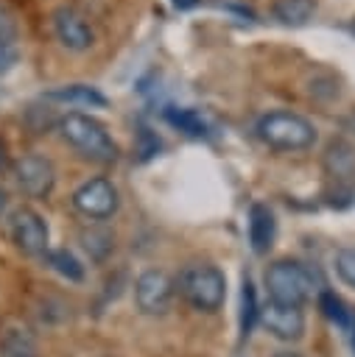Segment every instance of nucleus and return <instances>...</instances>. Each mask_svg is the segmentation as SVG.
<instances>
[{"label": "nucleus", "instance_id": "obj_1", "mask_svg": "<svg viewBox=\"0 0 355 357\" xmlns=\"http://www.w3.org/2000/svg\"><path fill=\"white\" fill-rule=\"evenodd\" d=\"M56 128H59L61 139L89 162L109 165V162H117V156H120V148H117L115 137L106 131V126L98 117H92L87 112L61 114Z\"/></svg>", "mask_w": 355, "mask_h": 357}, {"label": "nucleus", "instance_id": "obj_2", "mask_svg": "<svg viewBox=\"0 0 355 357\" xmlns=\"http://www.w3.org/2000/svg\"><path fill=\"white\" fill-rule=\"evenodd\" d=\"M257 137L274 148V151H285V153H296V151H307L316 142V126L299 114V112H288V109H274L266 112L257 126H254Z\"/></svg>", "mask_w": 355, "mask_h": 357}, {"label": "nucleus", "instance_id": "obj_3", "mask_svg": "<svg viewBox=\"0 0 355 357\" xmlns=\"http://www.w3.org/2000/svg\"><path fill=\"white\" fill-rule=\"evenodd\" d=\"M176 290L196 312H218L226 301V276L210 262H193L179 271Z\"/></svg>", "mask_w": 355, "mask_h": 357}, {"label": "nucleus", "instance_id": "obj_4", "mask_svg": "<svg viewBox=\"0 0 355 357\" xmlns=\"http://www.w3.org/2000/svg\"><path fill=\"white\" fill-rule=\"evenodd\" d=\"M266 290L268 301L277 304H291V307H305L316 296V273L299 262V259H277L266 268Z\"/></svg>", "mask_w": 355, "mask_h": 357}, {"label": "nucleus", "instance_id": "obj_5", "mask_svg": "<svg viewBox=\"0 0 355 357\" xmlns=\"http://www.w3.org/2000/svg\"><path fill=\"white\" fill-rule=\"evenodd\" d=\"M73 209L78 215H84L87 220H106L117 212L120 206V192L115 187L112 178L106 176H92L87 181H81L73 190Z\"/></svg>", "mask_w": 355, "mask_h": 357}, {"label": "nucleus", "instance_id": "obj_6", "mask_svg": "<svg viewBox=\"0 0 355 357\" xmlns=\"http://www.w3.org/2000/svg\"><path fill=\"white\" fill-rule=\"evenodd\" d=\"M176 296V279L159 268H148L134 282V304L143 315H165Z\"/></svg>", "mask_w": 355, "mask_h": 357}, {"label": "nucleus", "instance_id": "obj_7", "mask_svg": "<svg viewBox=\"0 0 355 357\" xmlns=\"http://www.w3.org/2000/svg\"><path fill=\"white\" fill-rule=\"evenodd\" d=\"M50 25H53V33H56L59 45L70 53H84L95 45L92 22L73 6H56L53 14H50Z\"/></svg>", "mask_w": 355, "mask_h": 357}, {"label": "nucleus", "instance_id": "obj_8", "mask_svg": "<svg viewBox=\"0 0 355 357\" xmlns=\"http://www.w3.org/2000/svg\"><path fill=\"white\" fill-rule=\"evenodd\" d=\"M11 240L28 257H45L50 251V229H48L45 218L31 206L14 209V215H11Z\"/></svg>", "mask_w": 355, "mask_h": 357}, {"label": "nucleus", "instance_id": "obj_9", "mask_svg": "<svg viewBox=\"0 0 355 357\" xmlns=\"http://www.w3.org/2000/svg\"><path fill=\"white\" fill-rule=\"evenodd\" d=\"M14 181L31 198H48L56 187V167L48 156L25 153L14 162Z\"/></svg>", "mask_w": 355, "mask_h": 357}, {"label": "nucleus", "instance_id": "obj_10", "mask_svg": "<svg viewBox=\"0 0 355 357\" xmlns=\"http://www.w3.org/2000/svg\"><path fill=\"white\" fill-rule=\"evenodd\" d=\"M260 324L277 340H299L305 335V312H302V307L268 301V304L260 307Z\"/></svg>", "mask_w": 355, "mask_h": 357}, {"label": "nucleus", "instance_id": "obj_11", "mask_svg": "<svg viewBox=\"0 0 355 357\" xmlns=\"http://www.w3.org/2000/svg\"><path fill=\"white\" fill-rule=\"evenodd\" d=\"M274 229H277V223H274L271 209L263 206V204H254V206L249 209V240H252L254 254H266V251L271 248V243H274Z\"/></svg>", "mask_w": 355, "mask_h": 357}, {"label": "nucleus", "instance_id": "obj_12", "mask_svg": "<svg viewBox=\"0 0 355 357\" xmlns=\"http://www.w3.org/2000/svg\"><path fill=\"white\" fill-rule=\"evenodd\" d=\"M45 98L48 100H56V103H67V106H84V109H103L106 106V98L95 86H87V84L56 86Z\"/></svg>", "mask_w": 355, "mask_h": 357}, {"label": "nucleus", "instance_id": "obj_13", "mask_svg": "<svg viewBox=\"0 0 355 357\" xmlns=\"http://www.w3.org/2000/svg\"><path fill=\"white\" fill-rule=\"evenodd\" d=\"M20 61V28L8 8L0 6V73H8Z\"/></svg>", "mask_w": 355, "mask_h": 357}, {"label": "nucleus", "instance_id": "obj_14", "mask_svg": "<svg viewBox=\"0 0 355 357\" xmlns=\"http://www.w3.org/2000/svg\"><path fill=\"white\" fill-rule=\"evenodd\" d=\"M274 17L282 22V25H291V28H302L313 20L316 14V0H274Z\"/></svg>", "mask_w": 355, "mask_h": 357}, {"label": "nucleus", "instance_id": "obj_15", "mask_svg": "<svg viewBox=\"0 0 355 357\" xmlns=\"http://www.w3.org/2000/svg\"><path fill=\"white\" fill-rule=\"evenodd\" d=\"M45 259H48V265H50L59 276H64L67 282H81V279H84V265H81V259H78L73 251H67V248H50V251L45 254Z\"/></svg>", "mask_w": 355, "mask_h": 357}, {"label": "nucleus", "instance_id": "obj_16", "mask_svg": "<svg viewBox=\"0 0 355 357\" xmlns=\"http://www.w3.org/2000/svg\"><path fill=\"white\" fill-rule=\"evenodd\" d=\"M168 120H171V126H176L187 137H204L207 134V123L193 109H168Z\"/></svg>", "mask_w": 355, "mask_h": 357}, {"label": "nucleus", "instance_id": "obj_17", "mask_svg": "<svg viewBox=\"0 0 355 357\" xmlns=\"http://www.w3.org/2000/svg\"><path fill=\"white\" fill-rule=\"evenodd\" d=\"M254 318H260V307H257L254 284H252L249 279H243V290H240V332H243V337L252 332Z\"/></svg>", "mask_w": 355, "mask_h": 357}, {"label": "nucleus", "instance_id": "obj_18", "mask_svg": "<svg viewBox=\"0 0 355 357\" xmlns=\"http://www.w3.org/2000/svg\"><path fill=\"white\" fill-rule=\"evenodd\" d=\"M327 165L335 176H355V148H347L344 142H333L327 151Z\"/></svg>", "mask_w": 355, "mask_h": 357}, {"label": "nucleus", "instance_id": "obj_19", "mask_svg": "<svg viewBox=\"0 0 355 357\" xmlns=\"http://www.w3.org/2000/svg\"><path fill=\"white\" fill-rule=\"evenodd\" d=\"M319 307H321L324 318H330L333 324H338V326H347V324H349L347 304H344L333 290H321V293H319Z\"/></svg>", "mask_w": 355, "mask_h": 357}, {"label": "nucleus", "instance_id": "obj_20", "mask_svg": "<svg viewBox=\"0 0 355 357\" xmlns=\"http://www.w3.org/2000/svg\"><path fill=\"white\" fill-rule=\"evenodd\" d=\"M333 268H335V276L355 290V245H344L335 251L333 257Z\"/></svg>", "mask_w": 355, "mask_h": 357}, {"label": "nucleus", "instance_id": "obj_21", "mask_svg": "<svg viewBox=\"0 0 355 357\" xmlns=\"http://www.w3.org/2000/svg\"><path fill=\"white\" fill-rule=\"evenodd\" d=\"M6 162H8V153H6V142L0 139V170L6 167Z\"/></svg>", "mask_w": 355, "mask_h": 357}, {"label": "nucleus", "instance_id": "obj_22", "mask_svg": "<svg viewBox=\"0 0 355 357\" xmlns=\"http://www.w3.org/2000/svg\"><path fill=\"white\" fill-rule=\"evenodd\" d=\"M274 357H302V354H294V351H280V354H274Z\"/></svg>", "mask_w": 355, "mask_h": 357}, {"label": "nucleus", "instance_id": "obj_23", "mask_svg": "<svg viewBox=\"0 0 355 357\" xmlns=\"http://www.w3.org/2000/svg\"><path fill=\"white\" fill-rule=\"evenodd\" d=\"M352 349H355V326H352Z\"/></svg>", "mask_w": 355, "mask_h": 357}]
</instances>
